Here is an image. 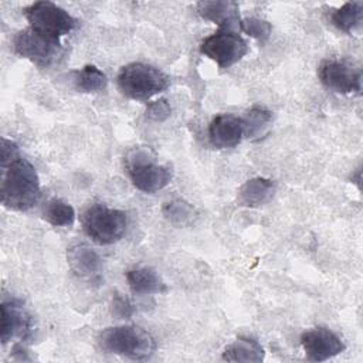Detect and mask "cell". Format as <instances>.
Returning <instances> with one entry per match:
<instances>
[{
    "label": "cell",
    "instance_id": "cell-20",
    "mask_svg": "<svg viewBox=\"0 0 363 363\" xmlns=\"http://www.w3.org/2000/svg\"><path fill=\"white\" fill-rule=\"evenodd\" d=\"M162 211L164 218L176 227H189L194 224V221L199 217L196 208L182 199H176L166 203Z\"/></svg>",
    "mask_w": 363,
    "mask_h": 363
},
{
    "label": "cell",
    "instance_id": "cell-17",
    "mask_svg": "<svg viewBox=\"0 0 363 363\" xmlns=\"http://www.w3.org/2000/svg\"><path fill=\"white\" fill-rule=\"evenodd\" d=\"M265 352L258 340L252 337H238L223 352V360L227 362H262Z\"/></svg>",
    "mask_w": 363,
    "mask_h": 363
},
{
    "label": "cell",
    "instance_id": "cell-6",
    "mask_svg": "<svg viewBox=\"0 0 363 363\" xmlns=\"http://www.w3.org/2000/svg\"><path fill=\"white\" fill-rule=\"evenodd\" d=\"M24 16L30 23V27L60 40V37L71 33L77 21L75 18L51 1H37L24 9Z\"/></svg>",
    "mask_w": 363,
    "mask_h": 363
},
{
    "label": "cell",
    "instance_id": "cell-24",
    "mask_svg": "<svg viewBox=\"0 0 363 363\" xmlns=\"http://www.w3.org/2000/svg\"><path fill=\"white\" fill-rule=\"evenodd\" d=\"M172 113V108L169 102L164 98H160L157 101L149 102L146 108V116L155 122H163L166 121Z\"/></svg>",
    "mask_w": 363,
    "mask_h": 363
},
{
    "label": "cell",
    "instance_id": "cell-10",
    "mask_svg": "<svg viewBox=\"0 0 363 363\" xmlns=\"http://www.w3.org/2000/svg\"><path fill=\"white\" fill-rule=\"evenodd\" d=\"M301 345L308 360L325 362L345 350V343L337 335L325 328H313L302 333Z\"/></svg>",
    "mask_w": 363,
    "mask_h": 363
},
{
    "label": "cell",
    "instance_id": "cell-2",
    "mask_svg": "<svg viewBox=\"0 0 363 363\" xmlns=\"http://www.w3.org/2000/svg\"><path fill=\"white\" fill-rule=\"evenodd\" d=\"M99 347L106 353L125 356L133 360L149 359L156 343L153 336L139 326H111L104 329L98 336Z\"/></svg>",
    "mask_w": 363,
    "mask_h": 363
},
{
    "label": "cell",
    "instance_id": "cell-11",
    "mask_svg": "<svg viewBox=\"0 0 363 363\" xmlns=\"http://www.w3.org/2000/svg\"><path fill=\"white\" fill-rule=\"evenodd\" d=\"M0 339L6 345L13 339L26 340L31 335V318L18 301H7L1 303Z\"/></svg>",
    "mask_w": 363,
    "mask_h": 363
},
{
    "label": "cell",
    "instance_id": "cell-3",
    "mask_svg": "<svg viewBox=\"0 0 363 363\" xmlns=\"http://www.w3.org/2000/svg\"><path fill=\"white\" fill-rule=\"evenodd\" d=\"M125 166L133 186L143 193H156L164 189L173 177L172 169L159 164L149 147L132 149L125 159Z\"/></svg>",
    "mask_w": 363,
    "mask_h": 363
},
{
    "label": "cell",
    "instance_id": "cell-13",
    "mask_svg": "<svg viewBox=\"0 0 363 363\" xmlns=\"http://www.w3.org/2000/svg\"><path fill=\"white\" fill-rule=\"evenodd\" d=\"M197 11L199 14L216 23L218 28H227L233 31H241L240 24V13H238V4L235 1L228 0H214V1H200L197 3Z\"/></svg>",
    "mask_w": 363,
    "mask_h": 363
},
{
    "label": "cell",
    "instance_id": "cell-21",
    "mask_svg": "<svg viewBox=\"0 0 363 363\" xmlns=\"http://www.w3.org/2000/svg\"><path fill=\"white\" fill-rule=\"evenodd\" d=\"M74 85L81 92H99L106 88V75L95 65H85L82 69L74 72Z\"/></svg>",
    "mask_w": 363,
    "mask_h": 363
},
{
    "label": "cell",
    "instance_id": "cell-19",
    "mask_svg": "<svg viewBox=\"0 0 363 363\" xmlns=\"http://www.w3.org/2000/svg\"><path fill=\"white\" fill-rule=\"evenodd\" d=\"M362 17H363V3L362 1L345 3L340 9L335 10L330 14L332 24L345 33H350L354 28H357L362 23Z\"/></svg>",
    "mask_w": 363,
    "mask_h": 363
},
{
    "label": "cell",
    "instance_id": "cell-9",
    "mask_svg": "<svg viewBox=\"0 0 363 363\" xmlns=\"http://www.w3.org/2000/svg\"><path fill=\"white\" fill-rule=\"evenodd\" d=\"M322 84L337 94H353L362 88V74L359 69L339 60H326L319 67Z\"/></svg>",
    "mask_w": 363,
    "mask_h": 363
},
{
    "label": "cell",
    "instance_id": "cell-16",
    "mask_svg": "<svg viewBox=\"0 0 363 363\" xmlns=\"http://www.w3.org/2000/svg\"><path fill=\"white\" fill-rule=\"evenodd\" d=\"M126 279L130 289L139 295L162 294L166 291V285L159 274L147 267L129 269L126 274Z\"/></svg>",
    "mask_w": 363,
    "mask_h": 363
},
{
    "label": "cell",
    "instance_id": "cell-1",
    "mask_svg": "<svg viewBox=\"0 0 363 363\" xmlns=\"http://www.w3.org/2000/svg\"><path fill=\"white\" fill-rule=\"evenodd\" d=\"M1 204L14 211H27L41 196L40 179L34 166L20 156L18 147L9 139H1Z\"/></svg>",
    "mask_w": 363,
    "mask_h": 363
},
{
    "label": "cell",
    "instance_id": "cell-14",
    "mask_svg": "<svg viewBox=\"0 0 363 363\" xmlns=\"http://www.w3.org/2000/svg\"><path fill=\"white\" fill-rule=\"evenodd\" d=\"M67 259L69 268L82 278H98L102 272V259L95 250L86 244H75L68 248Z\"/></svg>",
    "mask_w": 363,
    "mask_h": 363
},
{
    "label": "cell",
    "instance_id": "cell-15",
    "mask_svg": "<svg viewBox=\"0 0 363 363\" xmlns=\"http://www.w3.org/2000/svg\"><path fill=\"white\" fill-rule=\"evenodd\" d=\"M275 184L265 177H254L247 180L238 190V204L244 207H261L274 197Z\"/></svg>",
    "mask_w": 363,
    "mask_h": 363
},
{
    "label": "cell",
    "instance_id": "cell-18",
    "mask_svg": "<svg viewBox=\"0 0 363 363\" xmlns=\"http://www.w3.org/2000/svg\"><path fill=\"white\" fill-rule=\"evenodd\" d=\"M241 121L244 135L250 140H259L268 133L271 128L272 113L265 106L254 105L244 113Z\"/></svg>",
    "mask_w": 363,
    "mask_h": 363
},
{
    "label": "cell",
    "instance_id": "cell-25",
    "mask_svg": "<svg viewBox=\"0 0 363 363\" xmlns=\"http://www.w3.org/2000/svg\"><path fill=\"white\" fill-rule=\"evenodd\" d=\"M112 312L119 319H129L133 315L135 308H133L132 302L129 301V298H126L121 294H115V296L112 299Z\"/></svg>",
    "mask_w": 363,
    "mask_h": 363
},
{
    "label": "cell",
    "instance_id": "cell-4",
    "mask_svg": "<svg viewBox=\"0 0 363 363\" xmlns=\"http://www.w3.org/2000/svg\"><path fill=\"white\" fill-rule=\"evenodd\" d=\"M121 92L135 101H147L169 86V78L157 68L142 62H132L118 74Z\"/></svg>",
    "mask_w": 363,
    "mask_h": 363
},
{
    "label": "cell",
    "instance_id": "cell-12",
    "mask_svg": "<svg viewBox=\"0 0 363 363\" xmlns=\"http://www.w3.org/2000/svg\"><path fill=\"white\" fill-rule=\"evenodd\" d=\"M242 136H244L242 121L235 115H231V113L217 115L210 122L208 138L211 145L218 149L237 146L241 142Z\"/></svg>",
    "mask_w": 363,
    "mask_h": 363
},
{
    "label": "cell",
    "instance_id": "cell-8",
    "mask_svg": "<svg viewBox=\"0 0 363 363\" xmlns=\"http://www.w3.org/2000/svg\"><path fill=\"white\" fill-rule=\"evenodd\" d=\"M200 51L220 68H228L247 54L248 45L237 31L218 28L214 34L203 40Z\"/></svg>",
    "mask_w": 363,
    "mask_h": 363
},
{
    "label": "cell",
    "instance_id": "cell-22",
    "mask_svg": "<svg viewBox=\"0 0 363 363\" xmlns=\"http://www.w3.org/2000/svg\"><path fill=\"white\" fill-rule=\"evenodd\" d=\"M43 216L54 227H71L75 221L72 206L60 199L50 200L44 207Z\"/></svg>",
    "mask_w": 363,
    "mask_h": 363
},
{
    "label": "cell",
    "instance_id": "cell-5",
    "mask_svg": "<svg viewBox=\"0 0 363 363\" xmlns=\"http://www.w3.org/2000/svg\"><path fill=\"white\" fill-rule=\"evenodd\" d=\"M82 227L86 235L99 245H109L119 241L128 227L126 213L95 203L82 214Z\"/></svg>",
    "mask_w": 363,
    "mask_h": 363
},
{
    "label": "cell",
    "instance_id": "cell-23",
    "mask_svg": "<svg viewBox=\"0 0 363 363\" xmlns=\"http://www.w3.org/2000/svg\"><path fill=\"white\" fill-rule=\"evenodd\" d=\"M240 30L248 34L250 37L258 40L259 43H265L271 35V24L265 20L255 18V17L241 20Z\"/></svg>",
    "mask_w": 363,
    "mask_h": 363
},
{
    "label": "cell",
    "instance_id": "cell-7",
    "mask_svg": "<svg viewBox=\"0 0 363 363\" xmlns=\"http://www.w3.org/2000/svg\"><path fill=\"white\" fill-rule=\"evenodd\" d=\"M13 47L16 54L33 61L40 67H48L61 54V43L34 28H26L16 34Z\"/></svg>",
    "mask_w": 363,
    "mask_h": 363
}]
</instances>
